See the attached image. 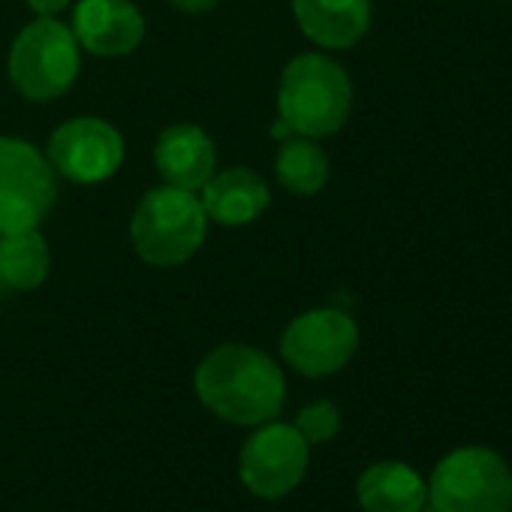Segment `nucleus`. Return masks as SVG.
Segmentation results:
<instances>
[{"label": "nucleus", "mask_w": 512, "mask_h": 512, "mask_svg": "<svg viewBox=\"0 0 512 512\" xmlns=\"http://www.w3.org/2000/svg\"><path fill=\"white\" fill-rule=\"evenodd\" d=\"M196 398L205 410L229 425H266L281 416L287 380L281 365L256 347H214L193 374Z\"/></svg>", "instance_id": "1"}, {"label": "nucleus", "mask_w": 512, "mask_h": 512, "mask_svg": "<svg viewBox=\"0 0 512 512\" xmlns=\"http://www.w3.org/2000/svg\"><path fill=\"white\" fill-rule=\"evenodd\" d=\"M353 112V82L347 70L320 52L293 58L278 85V115L308 139H326L344 130Z\"/></svg>", "instance_id": "2"}, {"label": "nucleus", "mask_w": 512, "mask_h": 512, "mask_svg": "<svg viewBox=\"0 0 512 512\" xmlns=\"http://www.w3.org/2000/svg\"><path fill=\"white\" fill-rule=\"evenodd\" d=\"M208 235V217L196 193L160 184L148 190L130 220V238L148 266L175 269L199 253Z\"/></svg>", "instance_id": "3"}, {"label": "nucleus", "mask_w": 512, "mask_h": 512, "mask_svg": "<svg viewBox=\"0 0 512 512\" xmlns=\"http://www.w3.org/2000/svg\"><path fill=\"white\" fill-rule=\"evenodd\" d=\"M10 82L31 103L64 97L82 70V46L58 19H37L19 31L10 49Z\"/></svg>", "instance_id": "4"}, {"label": "nucleus", "mask_w": 512, "mask_h": 512, "mask_svg": "<svg viewBox=\"0 0 512 512\" xmlns=\"http://www.w3.org/2000/svg\"><path fill=\"white\" fill-rule=\"evenodd\" d=\"M428 506L434 512H512V470L488 446H461L437 461Z\"/></svg>", "instance_id": "5"}, {"label": "nucleus", "mask_w": 512, "mask_h": 512, "mask_svg": "<svg viewBox=\"0 0 512 512\" xmlns=\"http://www.w3.org/2000/svg\"><path fill=\"white\" fill-rule=\"evenodd\" d=\"M58 199L49 157L16 136H0V235L40 229Z\"/></svg>", "instance_id": "6"}, {"label": "nucleus", "mask_w": 512, "mask_h": 512, "mask_svg": "<svg viewBox=\"0 0 512 512\" xmlns=\"http://www.w3.org/2000/svg\"><path fill=\"white\" fill-rule=\"evenodd\" d=\"M308 443L287 422H266L244 440L238 452V479L260 500H281L308 473Z\"/></svg>", "instance_id": "7"}, {"label": "nucleus", "mask_w": 512, "mask_h": 512, "mask_svg": "<svg viewBox=\"0 0 512 512\" xmlns=\"http://www.w3.org/2000/svg\"><path fill=\"white\" fill-rule=\"evenodd\" d=\"M359 350V326L347 311L314 308L299 314L281 335L284 362L305 377H329L350 365Z\"/></svg>", "instance_id": "8"}, {"label": "nucleus", "mask_w": 512, "mask_h": 512, "mask_svg": "<svg viewBox=\"0 0 512 512\" xmlns=\"http://www.w3.org/2000/svg\"><path fill=\"white\" fill-rule=\"evenodd\" d=\"M124 136L103 118L82 115L64 121L52 136L46 157L52 169L76 184L109 181L124 163Z\"/></svg>", "instance_id": "9"}, {"label": "nucleus", "mask_w": 512, "mask_h": 512, "mask_svg": "<svg viewBox=\"0 0 512 512\" xmlns=\"http://www.w3.org/2000/svg\"><path fill=\"white\" fill-rule=\"evenodd\" d=\"M70 31L82 52L127 58L145 40V16L130 0H79Z\"/></svg>", "instance_id": "10"}, {"label": "nucleus", "mask_w": 512, "mask_h": 512, "mask_svg": "<svg viewBox=\"0 0 512 512\" xmlns=\"http://www.w3.org/2000/svg\"><path fill=\"white\" fill-rule=\"evenodd\" d=\"M154 166L163 184L199 193L217 172V148L211 136L196 124H172L157 136Z\"/></svg>", "instance_id": "11"}, {"label": "nucleus", "mask_w": 512, "mask_h": 512, "mask_svg": "<svg viewBox=\"0 0 512 512\" xmlns=\"http://www.w3.org/2000/svg\"><path fill=\"white\" fill-rule=\"evenodd\" d=\"M199 202L208 223L214 220L220 226H247L263 217V211L272 205V193L260 172L229 166L217 169L205 181V187L199 190Z\"/></svg>", "instance_id": "12"}, {"label": "nucleus", "mask_w": 512, "mask_h": 512, "mask_svg": "<svg viewBox=\"0 0 512 512\" xmlns=\"http://www.w3.org/2000/svg\"><path fill=\"white\" fill-rule=\"evenodd\" d=\"M302 34L320 49H353L371 28V0H293Z\"/></svg>", "instance_id": "13"}, {"label": "nucleus", "mask_w": 512, "mask_h": 512, "mask_svg": "<svg viewBox=\"0 0 512 512\" xmlns=\"http://www.w3.org/2000/svg\"><path fill=\"white\" fill-rule=\"evenodd\" d=\"M356 497L365 512H422L428 485L410 464L380 461L359 476Z\"/></svg>", "instance_id": "14"}, {"label": "nucleus", "mask_w": 512, "mask_h": 512, "mask_svg": "<svg viewBox=\"0 0 512 512\" xmlns=\"http://www.w3.org/2000/svg\"><path fill=\"white\" fill-rule=\"evenodd\" d=\"M52 272V250L40 229L0 235V287L31 293Z\"/></svg>", "instance_id": "15"}, {"label": "nucleus", "mask_w": 512, "mask_h": 512, "mask_svg": "<svg viewBox=\"0 0 512 512\" xmlns=\"http://www.w3.org/2000/svg\"><path fill=\"white\" fill-rule=\"evenodd\" d=\"M329 154L320 148V139L290 136L281 142L275 157V178L293 196H317L329 184Z\"/></svg>", "instance_id": "16"}, {"label": "nucleus", "mask_w": 512, "mask_h": 512, "mask_svg": "<svg viewBox=\"0 0 512 512\" xmlns=\"http://www.w3.org/2000/svg\"><path fill=\"white\" fill-rule=\"evenodd\" d=\"M296 431L305 437L308 446L314 443H326L341 431V410L332 401H314L308 407H302L299 419H296Z\"/></svg>", "instance_id": "17"}, {"label": "nucleus", "mask_w": 512, "mask_h": 512, "mask_svg": "<svg viewBox=\"0 0 512 512\" xmlns=\"http://www.w3.org/2000/svg\"><path fill=\"white\" fill-rule=\"evenodd\" d=\"M25 4L37 13V19H58L73 0H25Z\"/></svg>", "instance_id": "18"}, {"label": "nucleus", "mask_w": 512, "mask_h": 512, "mask_svg": "<svg viewBox=\"0 0 512 512\" xmlns=\"http://www.w3.org/2000/svg\"><path fill=\"white\" fill-rule=\"evenodd\" d=\"M166 4H172L181 13H208L220 4V0H166Z\"/></svg>", "instance_id": "19"}]
</instances>
